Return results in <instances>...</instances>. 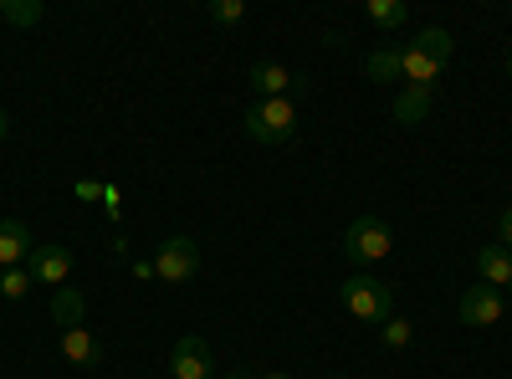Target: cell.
Segmentation results:
<instances>
[{"label": "cell", "mask_w": 512, "mask_h": 379, "mask_svg": "<svg viewBox=\"0 0 512 379\" xmlns=\"http://www.w3.org/2000/svg\"><path fill=\"white\" fill-rule=\"evenodd\" d=\"M338 298H344V308H349L359 323L395 318V292L384 287L379 277H369V272H354L349 282H338Z\"/></svg>", "instance_id": "6da1fadb"}, {"label": "cell", "mask_w": 512, "mask_h": 379, "mask_svg": "<svg viewBox=\"0 0 512 379\" xmlns=\"http://www.w3.org/2000/svg\"><path fill=\"white\" fill-rule=\"evenodd\" d=\"M246 134L256 144H287L297 134V103L292 98H256L246 108Z\"/></svg>", "instance_id": "7a4b0ae2"}, {"label": "cell", "mask_w": 512, "mask_h": 379, "mask_svg": "<svg viewBox=\"0 0 512 379\" xmlns=\"http://www.w3.org/2000/svg\"><path fill=\"white\" fill-rule=\"evenodd\" d=\"M344 257L359 262V267H374L390 257V226H384L379 216H359L349 231H344Z\"/></svg>", "instance_id": "3957f363"}, {"label": "cell", "mask_w": 512, "mask_h": 379, "mask_svg": "<svg viewBox=\"0 0 512 379\" xmlns=\"http://www.w3.org/2000/svg\"><path fill=\"white\" fill-rule=\"evenodd\" d=\"M200 272V246L190 236H169L159 251H154V277L169 282V287H180Z\"/></svg>", "instance_id": "277c9868"}, {"label": "cell", "mask_w": 512, "mask_h": 379, "mask_svg": "<svg viewBox=\"0 0 512 379\" xmlns=\"http://www.w3.org/2000/svg\"><path fill=\"white\" fill-rule=\"evenodd\" d=\"M169 374H175V379H210V374H216V354H210V344L200 339V333H185V339H175Z\"/></svg>", "instance_id": "5b68a950"}, {"label": "cell", "mask_w": 512, "mask_h": 379, "mask_svg": "<svg viewBox=\"0 0 512 379\" xmlns=\"http://www.w3.org/2000/svg\"><path fill=\"white\" fill-rule=\"evenodd\" d=\"M26 272H31L36 287H62L67 272H72V251H67V246H36L31 262H26Z\"/></svg>", "instance_id": "8992f818"}, {"label": "cell", "mask_w": 512, "mask_h": 379, "mask_svg": "<svg viewBox=\"0 0 512 379\" xmlns=\"http://www.w3.org/2000/svg\"><path fill=\"white\" fill-rule=\"evenodd\" d=\"M497 318H502V292L497 287L482 282V287H466L461 292V323L466 328H492Z\"/></svg>", "instance_id": "52a82bcc"}, {"label": "cell", "mask_w": 512, "mask_h": 379, "mask_svg": "<svg viewBox=\"0 0 512 379\" xmlns=\"http://www.w3.org/2000/svg\"><path fill=\"white\" fill-rule=\"evenodd\" d=\"M251 88H256V98H292V88L303 93V77H292L282 62H256L251 67Z\"/></svg>", "instance_id": "ba28073f"}, {"label": "cell", "mask_w": 512, "mask_h": 379, "mask_svg": "<svg viewBox=\"0 0 512 379\" xmlns=\"http://www.w3.org/2000/svg\"><path fill=\"white\" fill-rule=\"evenodd\" d=\"M31 231H26V221H0V272H6V267H26L31 262Z\"/></svg>", "instance_id": "9c48e42d"}, {"label": "cell", "mask_w": 512, "mask_h": 379, "mask_svg": "<svg viewBox=\"0 0 512 379\" xmlns=\"http://www.w3.org/2000/svg\"><path fill=\"white\" fill-rule=\"evenodd\" d=\"M62 359H67V364H77V369H93V364L103 359V344L93 339V328H88V323L62 333Z\"/></svg>", "instance_id": "30bf717a"}, {"label": "cell", "mask_w": 512, "mask_h": 379, "mask_svg": "<svg viewBox=\"0 0 512 379\" xmlns=\"http://www.w3.org/2000/svg\"><path fill=\"white\" fill-rule=\"evenodd\" d=\"M82 318H88V298L77 287H57L52 292V323L67 333V328H82Z\"/></svg>", "instance_id": "8fae6325"}, {"label": "cell", "mask_w": 512, "mask_h": 379, "mask_svg": "<svg viewBox=\"0 0 512 379\" xmlns=\"http://www.w3.org/2000/svg\"><path fill=\"white\" fill-rule=\"evenodd\" d=\"M400 72H405L410 88H436V77H441L446 67H441V62H431L420 47H405V52H400Z\"/></svg>", "instance_id": "7c38bea8"}, {"label": "cell", "mask_w": 512, "mask_h": 379, "mask_svg": "<svg viewBox=\"0 0 512 379\" xmlns=\"http://www.w3.org/2000/svg\"><path fill=\"white\" fill-rule=\"evenodd\" d=\"M477 272L487 287H507L512 282V251L507 246H482L477 251Z\"/></svg>", "instance_id": "4fadbf2b"}, {"label": "cell", "mask_w": 512, "mask_h": 379, "mask_svg": "<svg viewBox=\"0 0 512 379\" xmlns=\"http://www.w3.org/2000/svg\"><path fill=\"white\" fill-rule=\"evenodd\" d=\"M431 118V88H405L395 98V123H425Z\"/></svg>", "instance_id": "5bb4252c"}, {"label": "cell", "mask_w": 512, "mask_h": 379, "mask_svg": "<svg viewBox=\"0 0 512 379\" xmlns=\"http://www.w3.org/2000/svg\"><path fill=\"white\" fill-rule=\"evenodd\" d=\"M364 16L379 26V31H400L405 21H410V11H405V0H369L364 6Z\"/></svg>", "instance_id": "9a60e30c"}, {"label": "cell", "mask_w": 512, "mask_h": 379, "mask_svg": "<svg viewBox=\"0 0 512 379\" xmlns=\"http://www.w3.org/2000/svg\"><path fill=\"white\" fill-rule=\"evenodd\" d=\"M415 47L425 52V57H431V62H451L456 57V41H451V31H441V26H431V31H420V41H415Z\"/></svg>", "instance_id": "2e32d148"}, {"label": "cell", "mask_w": 512, "mask_h": 379, "mask_svg": "<svg viewBox=\"0 0 512 379\" xmlns=\"http://www.w3.org/2000/svg\"><path fill=\"white\" fill-rule=\"evenodd\" d=\"M31 287H36V282H31L26 267H6V272H0V298H6V303H21Z\"/></svg>", "instance_id": "e0dca14e"}, {"label": "cell", "mask_w": 512, "mask_h": 379, "mask_svg": "<svg viewBox=\"0 0 512 379\" xmlns=\"http://www.w3.org/2000/svg\"><path fill=\"white\" fill-rule=\"evenodd\" d=\"M0 21H11V26H36V21H41V6H36V0H0Z\"/></svg>", "instance_id": "ac0fdd59"}, {"label": "cell", "mask_w": 512, "mask_h": 379, "mask_svg": "<svg viewBox=\"0 0 512 379\" xmlns=\"http://www.w3.org/2000/svg\"><path fill=\"white\" fill-rule=\"evenodd\" d=\"M364 72L374 77V82H400L405 72H400V52H374L369 62H364Z\"/></svg>", "instance_id": "d6986e66"}, {"label": "cell", "mask_w": 512, "mask_h": 379, "mask_svg": "<svg viewBox=\"0 0 512 379\" xmlns=\"http://www.w3.org/2000/svg\"><path fill=\"white\" fill-rule=\"evenodd\" d=\"M379 339L390 344V349H405V344H410V323H405V318H384V323H379Z\"/></svg>", "instance_id": "ffe728a7"}, {"label": "cell", "mask_w": 512, "mask_h": 379, "mask_svg": "<svg viewBox=\"0 0 512 379\" xmlns=\"http://www.w3.org/2000/svg\"><path fill=\"white\" fill-rule=\"evenodd\" d=\"M241 16H246L241 0H216V6H210V21H221V26H236Z\"/></svg>", "instance_id": "44dd1931"}, {"label": "cell", "mask_w": 512, "mask_h": 379, "mask_svg": "<svg viewBox=\"0 0 512 379\" xmlns=\"http://www.w3.org/2000/svg\"><path fill=\"white\" fill-rule=\"evenodd\" d=\"M502 246H507V251H512V205H507V210H502Z\"/></svg>", "instance_id": "7402d4cb"}, {"label": "cell", "mask_w": 512, "mask_h": 379, "mask_svg": "<svg viewBox=\"0 0 512 379\" xmlns=\"http://www.w3.org/2000/svg\"><path fill=\"white\" fill-rule=\"evenodd\" d=\"M77 195H82V200H98V195H103V185H93V180H82V185H77Z\"/></svg>", "instance_id": "603a6c76"}, {"label": "cell", "mask_w": 512, "mask_h": 379, "mask_svg": "<svg viewBox=\"0 0 512 379\" xmlns=\"http://www.w3.org/2000/svg\"><path fill=\"white\" fill-rule=\"evenodd\" d=\"M0 139H11V113L0 108Z\"/></svg>", "instance_id": "cb8c5ba5"}, {"label": "cell", "mask_w": 512, "mask_h": 379, "mask_svg": "<svg viewBox=\"0 0 512 379\" xmlns=\"http://www.w3.org/2000/svg\"><path fill=\"white\" fill-rule=\"evenodd\" d=\"M226 379H251V374H246V369H231V374H226Z\"/></svg>", "instance_id": "d4e9b609"}, {"label": "cell", "mask_w": 512, "mask_h": 379, "mask_svg": "<svg viewBox=\"0 0 512 379\" xmlns=\"http://www.w3.org/2000/svg\"><path fill=\"white\" fill-rule=\"evenodd\" d=\"M262 379H292V374H262Z\"/></svg>", "instance_id": "484cf974"}, {"label": "cell", "mask_w": 512, "mask_h": 379, "mask_svg": "<svg viewBox=\"0 0 512 379\" xmlns=\"http://www.w3.org/2000/svg\"><path fill=\"white\" fill-rule=\"evenodd\" d=\"M507 77H512V57H507Z\"/></svg>", "instance_id": "4316f807"}, {"label": "cell", "mask_w": 512, "mask_h": 379, "mask_svg": "<svg viewBox=\"0 0 512 379\" xmlns=\"http://www.w3.org/2000/svg\"><path fill=\"white\" fill-rule=\"evenodd\" d=\"M333 379H344V374H333Z\"/></svg>", "instance_id": "83f0119b"}, {"label": "cell", "mask_w": 512, "mask_h": 379, "mask_svg": "<svg viewBox=\"0 0 512 379\" xmlns=\"http://www.w3.org/2000/svg\"><path fill=\"white\" fill-rule=\"evenodd\" d=\"M507 21H512V11H507Z\"/></svg>", "instance_id": "f1b7e54d"}, {"label": "cell", "mask_w": 512, "mask_h": 379, "mask_svg": "<svg viewBox=\"0 0 512 379\" xmlns=\"http://www.w3.org/2000/svg\"><path fill=\"white\" fill-rule=\"evenodd\" d=\"M507 287H512V282H507Z\"/></svg>", "instance_id": "f546056e"}]
</instances>
